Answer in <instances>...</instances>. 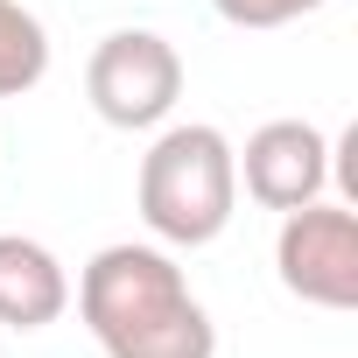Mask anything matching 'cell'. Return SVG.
<instances>
[{"label": "cell", "instance_id": "cell-1", "mask_svg": "<svg viewBox=\"0 0 358 358\" xmlns=\"http://www.w3.org/2000/svg\"><path fill=\"white\" fill-rule=\"evenodd\" d=\"M78 316L106 358H211L218 330L169 246H99L78 274Z\"/></svg>", "mask_w": 358, "mask_h": 358}, {"label": "cell", "instance_id": "cell-6", "mask_svg": "<svg viewBox=\"0 0 358 358\" xmlns=\"http://www.w3.org/2000/svg\"><path fill=\"white\" fill-rule=\"evenodd\" d=\"M71 309V274L43 239L0 232V323L8 330H50Z\"/></svg>", "mask_w": 358, "mask_h": 358}, {"label": "cell", "instance_id": "cell-2", "mask_svg": "<svg viewBox=\"0 0 358 358\" xmlns=\"http://www.w3.org/2000/svg\"><path fill=\"white\" fill-rule=\"evenodd\" d=\"M141 225L162 246H211L232 211H239V169H232V141L204 120L155 134V148L141 155Z\"/></svg>", "mask_w": 358, "mask_h": 358}, {"label": "cell", "instance_id": "cell-7", "mask_svg": "<svg viewBox=\"0 0 358 358\" xmlns=\"http://www.w3.org/2000/svg\"><path fill=\"white\" fill-rule=\"evenodd\" d=\"M50 78V29L36 22V8L0 0V99H22Z\"/></svg>", "mask_w": 358, "mask_h": 358}, {"label": "cell", "instance_id": "cell-3", "mask_svg": "<svg viewBox=\"0 0 358 358\" xmlns=\"http://www.w3.org/2000/svg\"><path fill=\"white\" fill-rule=\"evenodd\" d=\"M85 99L106 127L120 134H148L176 113V99H183V57H176L169 36L155 29H113L92 64H85Z\"/></svg>", "mask_w": 358, "mask_h": 358}, {"label": "cell", "instance_id": "cell-5", "mask_svg": "<svg viewBox=\"0 0 358 358\" xmlns=\"http://www.w3.org/2000/svg\"><path fill=\"white\" fill-rule=\"evenodd\" d=\"M232 169L253 204L267 211H302L323 197L330 169H337V148L309 127V120H267L246 134V148H232Z\"/></svg>", "mask_w": 358, "mask_h": 358}, {"label": "cell", "instance_id": "cell-4", "mask_svg": "<svg viewBox=\"0 0 358 358\" xmlns=\"http://www.w3.org/2000/svg\"><path fill=\"white\" fill-rule=\"evenodd\" d=\"M274 267H281V288L295 302L358 309V211L351 204H323V197L302 204V211H281Z\"/></svg>", "mask_w": 358, "mask_h": 358}, {"label": "cell", "instance_id": "cell-8", "mask_svg": "<svg viewBox=\"0 0 358 358\" xmlns=\"http://www.w3.org/2000/svg\"><path fill=\"white\" fill-rule=\"evenodd\" d=\"M211 8H218L232 29H288V22L316 15L323 0H211Z\"/></svg>", "mask_w": 358, "mask_h": 358}]
</instances>
